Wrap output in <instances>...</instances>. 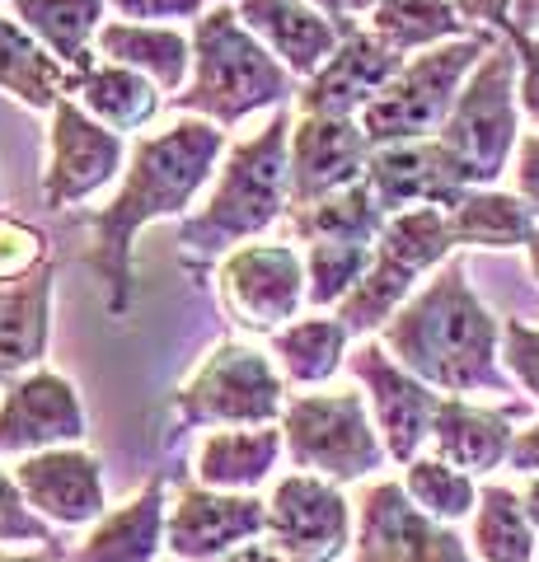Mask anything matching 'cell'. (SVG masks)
Here are the masks:
<instances>
[{"instance_id": "cell-23", "label": "cell", "mask_w": 539, "mask_h": 562, "mask_svg": "<svg viewBox=\"0 0 539 562\" xmlns=\"http://www.w3.org/2000/svg\"><path fill=\"white\" fill-rule=\"evenodd\" d=\"M52 286H57L52 262H43L38 272H29L20 281H10V286H0V384L5 390L47 361Z\"/></svg>"}, {"instance_id": "cell-26", "label": "cell", "mask_w": 539, "mask_h": 562, "mask_svg": "<svg viewBox=\"0 0 539 562\" xmlns=\"http://www.w3.org/2000/svg\"><path fill=\"white\" fill-rule=\"evenodd\" d=\"M99 57L127 70H142L173 99L193 76V33H179L173 24H127L113 20L99 33Z\"/></svg>"}, {"instance_id": "cell-47", "label": "cell", "mask_w": 539, "mask_h": 562, "mask_svg": "<svg viewBox=\"0 0 539 562\" xmlns=\"http://www.w3.org/2000/svg\"><path fill=\"white\" fill-rule=\"evenodd\" d=\"M305 5H315L319 14H328V20H334L343 33H352V29H361L352 14H347V0H305Z\"/></svg>"}, {"instance_id": "cell-42", "label": "cell", "mask_w": 539, "mask_h": 562, "mask_svg": "<svg viewBox=\"0 0 539 562\" xmlns=\"http://www.w3.org/2000/svg\"><path fill=\"white\" fill-rule=\"evenodd\" d=\"M516 179H520V198L530 202V211H539V136L520 140V169H516Z\"/></svg>"}, {"instance_id": "cell-13", "label": "cell", "mask_w": 539, "mask_h": 562, "mask_svg": "<svg viewBox=\"0 0 539 562\" xmlns=\"http://www.w3.org/2000/svg\"><path fill=\"white\" fill-rule=\"evenodd\" d=\"M268 535V502L258 492H216L202 483H183L169 502V539L173 562H221L225 553Z\"/></svg>"}, {"instance_id": "cell-48", "label": "cell", "mask_w": 539, "mask_h": 562, "mask_svg": "<svg viewBox=\"0 0 539 562\" xmlns=\"http://www.w3.org/2000/svg\"><path fill=\"white\" fill-rule=\"evenodd\" d=\"M520 502H526V516H530V525L539 530V479H530V487H526V497H520Z\"/></svg>"}, {"instance_id": "cell-43", "label": "cell", "mask_w": 539, "mask_h": 562, "mask_svg": "<svg viewBox=\"0 0 539 562\" xmlns=\"http://www.w3.org/2000/svg\"><path fill=\"white\" fill-rule=\"evenodd\" d=\"M507 464L516 473H530V479H539V422H535V427H526V431H516Z\"/></svg>"}, {"instance_id": "cell-20", "label": "cell", "mask_w": 539, "mask_h": 562, "mask_svg": "<svg viewBox=\"0 0 539 562\" xmlns=\"http://www.w3.org/2000/svg\"><path fill=\"white\" fill-rule=\"evenodd\" d=\"M367 183L375 192V202L385 216L413 206H460V198L469 192L460 165L450 160V150L441 140H408V146H380L371 155Z\"/></svg>"}, {"instance_id": "cell-25", "label": "cell", "mask_w": 539, "mask_h": 562, "mask_svg": "<svg viewBox=\"0 0 539 562\" xmlns=\"http://www.w3.org/2000/svg\"><path fill=\"white\" fill-rule=\"evenodd\" d=\"M282 427H231V431H206L198 446L193 473L202 487L216 492H258L277 460H282Z\"/></svg>"}, {"instance_id": "cell-51", "label": "cell", "mask_w": 539, "mask_h": 562, "mask_svg": "<svg viewBox=\"0 0 539 562\" xmlns=\"http://www.w3.org/2000/svg\"><path fill=\"white\" fill-rule=\"evenodd\" d=\"M169 562H173V558H169Z\"/></svg>"}, {"instance_id": "cell-40", "label": "cell", "mask_w": 539, "mask_h": 562, "mask_svg": "<svg viewBox=\"0 0 539 562\" xmlns=\"http://www.w3.org/2000/svg\"><path fill=\"white\" fill-rule=\"evenodd\" d=\"M502 357H507L512 375L539 398V328L520 324V319H507L502 324Z\"/></svg>"}, {"instance_id": "cell-36", "label": "cell", "mask_w": 539, "mask_h": 562, "mask_svg": "<svg viewBox=\"0 0 539 562\" xmlns=\"http://www.w3.org/2000/svg\"><path fill=\"white\" fill-rule=\"evenodd\" d=\"M404 492L413 497L417 512H427L431 520H441V525L460 520V516H469L479 506V487H474V479H469L464 469L446 464V460H423V454L404 469Z\"/></svg>"}, {"instance_id": "cell-37", "label": "cell", "mask_w": 539, "mask_h": 562, "mask_svg": "<svg viewBox=\"0 0 539 562\" xmlns=\"http://www.w3.org/2000/svg\"><path fill=\"white\" fill-rule=\"evenodd\" d=\"M43 262H52V244H47L43 225L0 211V286H10V281L38 272Z\"/></svg>"}, {"instance_id": "cell-46", "label": "cell", "mask_w": 539, "mask_h": 562, "mask_svg": "<svg viewBox=\"0 0 539 562\" xmlns=\"http://www.w3.org/2000/svg\"><path fill=\"white\" fill-rule=\"evenodd\" d=\"M0 562H71L66 543H52V549H29V553H0Z\"/></svg>"}, {"instance_id": "cell-27", "label": "cell", "mask_w": 539, "mask_h": 562, "mask_svg": "<svg viewBox=\"0 0 539 562\" xmlns=\"http://www.w3.org/2000/svg\"><path fill=\"white\" fill-rule=\"evenodd\" d=\"M10 14L71 76H85L94 66L103 33V0H10Z\"/></svg>"}, {"instance_id": "cell-15", "label": "cell", "mask_w": 539, "mask_h": 562, "mask_svg": "<svg viewBox=\"0 0 539 562\" xmlns=\"http://www.w3.org/2000/svg\"><path fill=\"white\" fill-rule=\"evenodd\" d=\"M352 375L367 384L371 417H375V431H380V441H385L390 460L408 469L417 460V450L431 441V422H437L441 394H431V384L404 371V366L380 347V338H367L357 347Z\"/></svg>"}, {"instance_id": "cell-7", "label": "cell", "mask_w": 539, "mask_h": 562, "mask_svg": "<svg viewBox=\"0 0 539 562\" xmlns=\"http://www.w3.org/2000/svg\"><path fill=\"white\" fill-rule=\"evenodd\" d=\"M456 249V231H450V211L441 206H413L385 221L375 239L371 268L357 281V291L334 310L352 333H380L398 310L408 305L417 277L441 268L446 254Z\"/></svg>"}, {"instance_id": "cell-12", "label": "cell", "mask_w": 539, "mask_h": 562, "mask_svg": "<svg viewBox=\"0 0 539 562\" xmlns=\"http://www.w3.org/2000/svg\"><path fill=\"white\" fill-rule=\"evenodd\" d=\"M263 539L291 562H338L352 543V502L319 473H287L268 497Z\"/></svg>"}, {"instance_id": "cell-3", "label": "cell", "mask_w": 539, "mask_h": 562, "mask_svg": "<svg viewBox=\"0 0 539 562\" xmlns=\"http://www.w3.org/2000/svg\"><path fill=\"white\" fill-rule=\"evenodd\" d=\"M291 113L277 109L263 132L231 146L206 202L179 221V249L188 268L202 272L206 262L245 249L277 225L291 206Z\"/></svg>"}, {"instance_id": "cell-8", "label": "cell", "mask_w": 539, "mask_h": 562, "mask_svg": "<svg viewBox=\"0 0 539 562\" xmlns=\"http://www.w3.org/2000/svg\"><path fill=\"white\" fill-rule=\"evenodd\" d=\"M277 427H282L295 473H319L338 487L371 479L390 460V450L375 431V417L367 413V398L357 390L295 394Z\"/></svg>"}, {"instance_id": "cell-41", "label": "cell", "mask_w": 539, "mask_h": 562, "mask_svg": "<svg viewBox=\"0 0 539 562\" xmlns=\"http://www.w3.org/2000/svg\"><path fill=\"white\" fill-rule=\"evenodd\" d=\"M512 43L520 52V99H526V113L539 122V38H520V33H512Z\"/></svg>"}, {"instance_id": "cell-38", "label": "cell", "mask_w": 539, "mask_h": 562, "mask_svg": "<svg viewBox=\"0 0 539 562\" xmlns=\"http://www.w3.org/2000/svg\"><path fill=\"white\" fill-rule=\"evenodd\" d=\"M0 543H38V549L61 543L57 530L24 502L20 483H14V469L5 464H0Z\"/></svg>"}, {"instance_id": "cell-24", "label": "cell", "mask_w": 539, "mask_h": 562, "mask_svg": "<svg viewBox=\"0 0 539 562\" xmlns=\"http://www.w3.org/2000/svg\"><path fill=\"white\" fill-rule=\"evenodd\" d=\"M520 413V403L507 408H479L469 398H441L437 422H431V446H437V460L464 469L469 479L474 473H493L497 464H507L512 454V417Z\"/></svg>"}, {"instance_id": "cell-21", "label": "cell", "mask_w": 539, "mask_h": 562, "mask_svg": "<svg viewBox=\"0 0 539 562\" xmlns=\"http://www.w3.org/2000/svg\"><path fill=\"white\" fill-rule=\"evenodd\" d=\"M235 10H239V20H245V29L301 85L310 76H319L324 61L334 57V52L343 47V38H347L328 14L305 5V0H235Z\"/></svg>"}, {"instance_id": "cell-29", "label": "cell", "mask_w": 539, "mask_h": 562, "mask_svg": "<svg viewBox=\"0 0 539 562\" xmlns=\"http://www.w3.org/2000/svg\"><path fill=\"white\" fill-rule=\"evenodd\" d=\"M71 99L113 132H146L165 109L160 85L146 80L142 70H127L113 61H94L85 76H76Z\"/></svg>"}, {"instance_id": "cell-50", "label": "cell", "mask_w": 539, "mask_h": 562, "mask_svg": "<svg viewBox=\"0 0 539 562\" xmlns=\"http://www.w3.org/2000/svg\"><path fill=\"white\" fill-rule=\"evenodd\" d=\"M530 268H535V277H539V231L530 235Z\"/></svg>"}, {"instance_id": "cell-9", "label": "cell", "mask_w": 539, "mask_h": 562, "mask_svg": "<svg viewBox=\"0 0 539 562\" xmlns=\"http://www.w3.org/2000/svg\"><path fill=\"white\" fill-rule=\"evenodd\" d=\"M512 80H516V52L493 47L469 76V85L456 99V113L441 127V146L450 160L460 165L464 183H493L507 169L512 140H516V103H512Z\"/></svg>"}, {"instance_id": "cell-19", "label": "cell", "mask_w": 539, "mask_h": 562, "mask_svg": "<svg viewBox=\"0 0 539 562\" xmlns=\"http://www.w3.org/2000/svg\"><path fill=\"white\" fill-rule=\"evenodd\" d=\"M14 483H20L24 502L38 512L47 525L76 530V525L103 520V469L90 450L61 446L43 454H24L14 464Z\"/></svg>"}, {"instance_id": "cell-10", "label": "cell", "mask_w": 539, "mask_h": 562, "mask_svg": "<svg viewBox=\"0 0 539 562\" xmlns=\"http://www.w3.org/2000/svg\"><path fill=\"white\" fill-rule=\"evenodd\" d=\"M225 314L249 333H282L305 310V258L291 244H245L216 268Z\"/></svg>"}, {"instance_id": "cell-16", "label": "cell", "mask_w": 539, "mask_h": 562, "mask_svg": "<svg viewBox=\"0 0 539 562\" xmlns=\"http://www.w3.org/2000/svg\"><path fill=\"white\" fill-rule=\"evenodd\" d=\"M90 436V417L76 384L52 366H38L14 380L0 398V454H43L61 446H80Z\"/></svg>"}, {"instance_id": "cell-17", "label": "cell", "mask_w": 539, "mask_h": 562, "mask_svg": "<svg viewBox=\"0 0 539 562\" xmlns=\"http://www.w3.org/2000/svg\"><path fill=\"white\" fill-rule=\"evenodd\" d=\"M375 146L357 117L301 113L291 127V206H310L367 179ZM287 206V211H291Z\"/></svg>"}, {"instance_id": "cell-22", "label": "cell", "mask_w": 539, "mask_h": 562, "mask_svg": "<svg viewBox=\"0 0 539 562\" xmlns=\"http://www.w3.org/2000/svg\"><path fill=\"white\" fill-rule=\"evenodd\" d=\"M165 539H169V497H165V473H155L136 497L94 520V530L71 549V562H160Z\"/></svg>"}, {"instance_id": "cell-1", "label": "cell", "mask_w": 539, "mask_h": 562, "mask_svg": "<svg viewBox=\"0 0 539 562\" xmlns=\"http://www.w3.org/2000/svg\"><path fill=\"white\" fill-rule=\"evenodd\" d=\"M225 150V127L206 117H173L169 127L150 132L136 140V150L127 155L123 188L113 192V202L103 211H90V272L103 286V305L113 319H127L132 295H136V239L146 225L183 216L198 202V192L212 183L216 160Z\"/></svg>"}, {"instance_id": "cell-14", "label": "cell", "mask_w": 539, "mask_h": 562, "mask_svg": "<svg viewBox=\"0 0 539 562\" xmlns=\"http://www.w3.org/2000/svg\"><path fill=\"white\" fill-rule=\"evenodd\" d=\"M352 549V562H469L464 539L450 525L417 512L404 483L367 487Z\"/></svg>"}, {"instance_id": "cell-45", "label": "cell", "mask_w": 539, "mask_h": 562, "mask_svg": "<svg viewBox=\"0 0 539 562\" xmlns=\"http://www.w3.org/2000/svg\"><path fill=\"white\" fill-rule=\"evenodd\" d=\"M221 562H291L282 549H272L268 539H254V543H245V549H235V553H225Z\"/></svg>"}, {"instance_id": "cell-44", "label": "cell", "mask_w": 539, "mask_h": 562, "mask_svg": "<svg viewBox=\"0 0 539 562\" xmlns=\"http://www.w3.org/2000/svg\"><path fill=\"white\" fill-rule=\"evenodd\" d=\"M456 10L464 14V20H474V24H497V29H507L512 0H456Z\"/></svg>"}, {"instance_id": "cell-39", "label": "cell", "mask_w": 539, "mask_h": 562, "mask_svg": "<svg viewBox=\"0 0 539 562\" xmlns=\"http://www.w3.org/2000/svg\"><path fill=\"white\" fill-rule=\"evenodd\" d=\"M109 5L127 24H169V20H202L206 10L225 5V0H109Z\"/></svg>"}, {"instance_id": "cell-18", "label": "cell", "mask_w": 539, "mask_h": 562, "mask_svg": "<svg viewBox=\"0 0 539 562\" xmlns=\"http://www.w3.org/2000/svg\"><path fill=\"white\" fill-rule=\"evenodd\" d=\"M404 57L390 52L371 29H352L343 47L324 61L319 76H310L295 94L301 113H324V117H361L380 99V90L398 76Z\"/></svg>"}, {"instance_id": "cell-5", "label": "cell", "mask_w": 539, "mask_h": 562, "mask_svg": "<svg viewBox=\"0 0 539 562\" xmlns=\"http://www.w3.org/2000/svg\"><path fill=\"white\" fill-rule=\"evenodd\" d=\"M287 413V380L277 371L272 351L254 342L225 338L198 361L169 398V431L165 441L183 431H231V427H277Z\"/></svg>"}, {"instance_id": "cell-32", "label": "cell", "mask_w": 539, "mask_h": 562, "mask_svg": "<svg viewBox=\"0 0 539 562\" xmlns=\"http://www.w3.org/2000/svg\"><path fill=\"white\" fill-rule=\"evenodd\" d=\"M367 20H371L375 38L390 52H398V57L431 52L464 29L456 0H375V10Z\"/></svg>"}, {"instance_id": "cell-4", "label": "cell", "mask_w": 539, "mask_h": 562, "mask_svg": "<svg viewBox=\"0 0 539 562\" xmlns=\"http://www.w3.org/2000/svg\"><path fill=\"white\" fill-rule=\"evenodd\" d=\"M295 94H301V80L245 29L239 10L216 5L193 24V76L169 99V109L183 117H206L216 127H235L258 109H287V99Z\"/></svg>"}, {"instance_id": "cell-30", "label": "cell", "mask_w": 539, "mask_h": 562, "mask_svg": "<svg viewBox=\"0 0 539 562\" xmlns=\"http://www.w3.org/2000/svg\"><path fill=\"white\" fill-rule=\"evenodd\" d=\"M287 221H291V235L305 244H375L390 216L380 211L371 183L361 179L310 206H291Z\"/></svg>"}, {"instance_id": "cell-2", "label": "cell", "mask_w": 539, "mask_h": 562, "mask_svg": "<svg viewBox=\"0 0 539 562\" xmlns=\"http://www.w3.org/2000/svg\"><path fill=\"white\" fill-rule=\"evenodd\" d=\"M380 347L423 384L450 390V398H464L479 390L507 394V375L497 371V319L464 281L460 262H446L380 328Z\"/></svg>"}, {"instance_id": "cell-28", "label": "cell", "mask_w": 539, "mask_h": 562, "mask_svg": "<svg viewBox=\"0 0 539 562\" xmlns=\"http://www.w3.org/2000/svg\"><path fill=\"white\" fill-rule=\"evenodd\" d=\"M71 70L52 57L14 14H0V90L24 109L52 113L61 99H71Z\"/></svg>"}, {"instance_id": "cell-49", "label": "cell", "mask_w": 539, "mask_h": 562, "mask_svg": "<svg viewBox=\"0 0 539 562\" xmlns=\"http://www.w3.org/2000/svg\"><path fill=\"white\" fill-rule=\"evenodd\" d=\"M375 10V0H347V14H352V20H361V14H371Z\"/></svg>"}, {"instance_id": "cell-11", "label": "cell", "mask_w": 539, "mask_h": 562, "mask_svg": "<svg viewBox=\"0 0 539 562\" xmlns=\"http://www.w3.org/2000/svg\"><path fill=\"white\" fill-rule=\"evenodd\" d=\"M127 169L123 132L103 127L76 99H61L52 109L47 127V169H43V202L66 211L85 198H94L103 183H113Z\"/></svg>"}, {"instance_id": "cell-33", "label": "cell", "mask_w": 539, "mask_h": 562, "mask_svg": "<svg viewBox=\"0 0 539 562\" xmlns=\"http://www.w3.org/2000/svg\"><path fill=\"white\" fill-rule=\"evenodd\" d=\"M450 231L456 244H483V249H516L530 244V206H520L507 192H479L469 188L460 206H450Z\"/></svg>"}, {"instance_id": "cell-35", "label": "cell", "mask_w": 539, "mask_h": 562, "mask_svg": "<svg viewBox=\"0 0 539 562\" xmlns=\"http://www.w3.org/2000/svg\"><path fill=\"white\" fill-rule=\"evenodd\" d=\"M375 244H310L305 249V305L310 310H338L357 281L371 268Z\"/></svg>"}, {"instance_id": "cell-31", "label": "cell", "mask_w": 539, "mask_h": 562, "mask_svg": "<svg viewBox=\"0 0 539 562\" xmlns=\"http://www.w3.org/2000/svg\"><path fill=\"white\" fill-rule=\"evenodd\" d=\"M347 342H352V328H347L338 314H310V319H295L282 333L268 338V351L277 361V371L291 384H324L343 371Z\"/></svg>"}, {"instance_id": "cell-6", "label": "cell", "mask_w": 539, "mask_h": 562, "mask_svg": "<svg viewBox=\"0 0 539 562\" xmlns=\"http://www.w3.org/2000/svg\"><path fill=\"white\" fill-rule=\"evenodd\" d=\"M489 33L460 43H441L431 52H417L413 61L398 66V76L380 90V99L361 113V132L380 146H408V140H431L441 136L446 117L456 113V99L469 85V76L479 70V61L489 57Z\"/></svg>"}, {"instance_id": "cell-34", "label": "cell", "mask_w": 539, "mask_h": 562, "mask_svg": "<svg viewBox=\"0 0 539 562\" xmlns=\"http://www.w3.org/2000/svg\"><path fill=\"white\" fill-rule=\"evenodd\" d=\"M474 549L483 562H530L535 558V525L526 502L512 487H483L474 516Z\"/></svg>"}]
</instances>
